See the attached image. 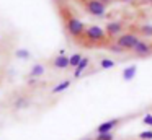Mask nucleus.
<instances>
[{
    "instance_id": "4",
    "label": "nucleus",
    "mask_w": 152,
    "mask_h": 140,
    "mask_svg": "<svg viewBox=\"0 0 152 140\" xmlns=\"http://www.w3.org/2000/svg\"><path fill=\"white\" fill-rule=\"evenodd\" d=\"M80 5L83 7L88 15L92 16H105V12H106V5H103L100 0H79Z\"/></svg>"
},
{
    "instance_id": "17",
    "label": "nucleus",
    "mask_w": 152,
    "mask_h": 140,
    "mask_svg": "<svg viewBox=\"0 0 152 140\" xmlns=\"http://www.w3.org/2000/svg\"><path fill=\"white\" fill-rule=\"evenodd\" d=\"M93 140H115V135L113 132H108V133H96V137Z\"/></svg>"
},
{
    "instance_id": "24",
    "label": "nucleus",
    "mask_w": 152,
    "mask_h": 140,
    "mask_svg": "<svg viewBox=\"0 0 152 140\" xmlns=\"http://www.w3.org/2000/svg\"><path fill=\"white\" fill-rule=\"evenodd\" d=\"M82 140H92V139H88V137H87V139H82Z\"/></svg>"
},
{
    "instance_id": "11",
    "label": "nucleus",
    "mask_w": 152,
    "mask_h": 140,
    "mask_svg": "<svg viewBox=\"0 0 152 140\" xmlns=\"http://www.w3.org/2000/svg\"><path fill=\"white\" fill-rule=\"evenodd\" d=\"M44 75V65L43 64H34L30 70V77L31 78H39Z\"/></svg>"
},
{
    "instance_id": "2",
    "label": "nucleus",
    "mask_w": 152,
    "mask_h": 140,
    "mask_svg": "<svg viewBox=\"0 0 152 140\" xmlns=\"http://www.w3.org/2000/svg\"><path fill=\"white\" fill-rule=\"evenodd\" d=\"M61 15H62V20H64V26H66V31L67 34L70 36L72 39H75L77 42L82 39L83 33H85V28L87 26L83 25L82 20H79L72 12H70L67 7H61Z\"/></svg>"
},
{
    "instance_id": "14",
    "label": "nucleus",
    "mask_w": 152,
    "mask_h": 140,
    "mask_svg": "<svg viewBox=\"0 0 152 140\" xmlns=\"http://www.w3.org/2000/svg\"><path fill=\"white\" fill-rule=\"evenodd\" d=\"M82 59H83L82 54H72V55L69 57V67H74V68H75L77 65L80 64V60H82Z\"/></svg>"
},
{
    "instance_id": "22",
    "label": "nucleus",
    "mask_w": 152,
    "mask_h": 140,
    "mask_svg": "<svg viewBox=\"0 0 152 140\" xmlns=\"http://www.w3.org/2000/svg\"><path fill=\"white\" fill-rule=\"evenodd\" d=\"M100 2H102L103 5H106V7H108V5H111V3L115 2V0H100Z\"/></svg>"
},
{
    "instance_id": "10",
    "label": "nucleus",
    "mask_w": 152,
    "mask_h": 140,
    "mask_svg": "<svg viewBox=\"0 0 152 140\" xmlns=\"http://www.w3.org/2000/svg\"><path fill=\"white\" fill-rule=\"evenodd\" d=\"M88 64H90V59H88V57H83L82 60H80V64L75 67V72H74V77H75V78L82 77V73L85 72V68L88 67Z\"/></svg>"
},
{
    "instance_id": "7",
    "label": "nucleus",
    "mask_w": 152,
    "mask_h": 140,
    "mask_svg": "<svg viewBox=\"0 0 152 140\" xmlns=\"http://www.w3.org/2000/svg\"><path fill=\"white\" fill-rule=\"evenodd\" d=\"M121 122V117H115V119H110V120H105L102 122L98 127H96V133H108V132H113L118 124Z\"/></svg>"
},
{
    "instance_id": "16",
    "label": "nucleus",
    "mask_w": 152,
    "mask_h": 140,
    "mask_svg": "<svg viewBox=\"0 0 152 140\" xmlns=\"http://www.w3.org/2000/svg\"><path fill=\"white\" fill-rule=\"evenodd\" d=\"M139 34L141 36H152V25H142L139 28Z\"/></svg>"
},
{
    "instance_id": "8",
    "label": "nucleus",
    "mask_w": 152,
    "mask_h": 140,
    "mask_svg": "<svg viewBox=\"0 0 152 140\" xmlns=\"http://www.w3.org/2000/svg\"><path fill=\"white\" fill-rule=\"evenodd\" d=\"M53 67L59 68V70H64V68L69 67V57L67 55H56L53 59Z\"/></svg>"
},
{
    "instance_id": "9",
    "label": "nucleus",
    "mask_w": 152,
    "mask_h": 140,
    "mask_svg": "<svg viewBox=\"0 0 152 140\" xmlns=\"http://www.w3.org/2000/svg\"><path fill=\"white\" fill-rule=\"evenodd\" d=\"M136 73H137V65H129V67H126L124 70H123V80L131 81L132 78L136 77Z\"/></svg>"
},
{
    "instance_id": "5",
    "label": "nucleus",
    "mask_w": 152,
    "mask_h": 140,
    "mask_svg": "<svg viewBox=\"0 0 152 140\" xmlns=\"http://www.w3.org/2000/svg\"><path fill=\"white\" fill-rule=\"evenodd\" d=\"M123 29H124V23L123 21H110L108 25L105 26V33L110 38V41H113V39H116L118 36H121Z\"/></svg>"
},
{
    "instance_id": "12",
    "label": "nucleus",
    "mask_w": 152,
    "mask_h": 140,
    "mask_svg": "<svg viewBox=\"0 0 152 140\" xmlns=\"http://www.w3.org/2000/svg\"><path fill=\"white\" fill-rule=\"evenodd\" d=\"M69 86H70V80H64V81H61L59 85H56V86L53 88V93H54V94L62 93V91H66Z\"/></svg>"
},
{
    "instance_id": "3",
    "label": "nucleus",
    "mask_w": 152,
    "mask_h": 140,
    "mask_svg": "<svg viewBox=\"0 0 152 140\" xmlns=\"http://www.w3.org/2000/svg\"><path fill=\"white\" fill-rule=\"evenodd\" d=\"M139 39L141 38H139V34H136V33H123L121 36H118V38L115 39V42L124 52H128V51H132V49L136 47V44L139 42Z\"/></svg>"
},
{
    "instance_id": "19",
    "label": "nucleus",
    "mask_w": 152,
    "mask_h": 140,
    "mask_svg": "<svg viewBox=\"0 0 152 140\" xmlns=\"http://www.w3.org/2000/svg\"><path fill=\"white\" fill-rule=\"evenodd\" d=\"M108 49H110L111 52H115V54H121V52H124V51H123V49L119 47L118 44H116V42H113V41L108 44Z\"/></svg>"
},
{
    "instance_id": "13",
    "label": "nucleus",
    "mask_w": 152,
    "mask_h": 140,
    "mask_svg": "<svg viewBox=\"0 0 152 140\" xmlns=\"http://www.w3.org/2000/svg\"><path fill=\"white\" fill-rule=\"evenodd\" d=\"M15 57L17 59H21V60H28L31 57V52L28 49H17L15 51Z\"/></svg>"
},
{
    "instance_id": "21",
    "label": "nucleus",
    "mask_w": 152,
    "mask_h": 140,
    "mask_svg": "<svg viewBox=\"0 0 152 140\" xmlns=\"http://www.w3.org/2000/svg\"><path fill=\"white\" fill-rule=\"evenodd\" d=\"M142 124L147 127H152V114H145L144 117H142Z\"/></svg>"
},
{
    "instance_id": "18",
    "label": "nucleus",
    "mask_w": 152,
    "mask_h": 140,
    "mask_svg": "<svg viewBox=\"0 0 152 140\" xmlns=\"http://www.w3.org/2000/svg\"><path fill=\"white\" fill-rule=\"evenodd\" d=\"M17 109H21V107H25V106H28V99L26 98H18L17 101H15V104H13Z\"/></svg>"
},
{
    "instance_id": "6",
    "label": "nucleus",
    "mask_w": 152,
    "mask_h": 140,
    "mask_svg": "<svg viewBox=\"0 0 152 140\" xmlns=\"http://www.w3.org/2000/svg\"><path fill=\"white\" fill-rule=\"evenodd\" d=\"M132 52H134V55H137V57H147V55L152 54V44L147 41H144V39H139V42L136 44V47L132 49Z\"/></svg>"
},
{
    "instance_id": "1",
    "label": "nucleus",
    "mask_w": 152,
    "mask_h": 140,
    "mask_svg": "<svg viewBox=\"0 0 152 140\" xmlns=\"http://www.w3.org/2000/svg\"><path fill=\"white\" fill-rule=\"evenodd\" d=\"M79 42L85 47H108V44L111 41L106 36L103 28H100L96 25H90L85 28V33H83L82 39Z\"/></svg>"
},
{
    "instance_id": "25",
    "label": "nucleus",
    "mask_w": 152,
    "mask_h": 140,
    "mask_svg": "<svg viewBox=\"0 0 152 140\" xmlns=\"http://www.w3.org/2000/svg\"><path fill=\"white\" fill-rule=\"evenodd\" d=\"M149 3H151V7H152V0H149Z\"/></svg>"
},
{
    "instance_id": "20",
    "label": "nucleus",
    "mask_w": 152,
    "mask_h": 140,
    "mask_svg": "<svg viewBox=\"0 0 152 140\" xmlns=\"http://www.w3.org/2000/svg\"><path fill=\"white\" fill-rule=\"evenodd\" d=\"M139 139L141 140H152V130H144V132L139 133Z\"/></svg>"
},
{
    "instance_id": "23",
    "label": "nucleus",
    "mask_w": 152,
    "mask_h": 140,
    "mask_svg": "<svg viewBox=\"0 0 152 140\" xmlns=\"http://www.w3.org/2000/svg\"><path fill=\"white\" fill-rule=\"evenodd\" d=\"M121 2H132V0H121Z\"/></svg>"
},
{
    "instance_id": "15",
    "label": "nucleus",
    "mask_w": 152,
    "mask_h": 140,
    "mask_svg": "<svg viewBox=\"0 0 152 140\" xmlns=\"http://www.w3.org/2000/svg\"><path fill=\"white\" fill-rule=\"evenodd\" d=\"M115 60H111V59H102L100 60V68H103V70H106V68H113L115 67Z\"/></svg>"
},
{
    "instance_id": "26",
    "label": "nucleus",
    "mask_w": 152,
    "mask_h": 140,
    "mask_svg": "<svg viewBox=\"0 0 152 140\" xmlns=\"http://www.w3.org/2000/svg\"><path fill=\"white\" fill-rule=\"evenodd\" d=\"M57 2H61V0H57Z\"/></svg>"
}]
</instances>
